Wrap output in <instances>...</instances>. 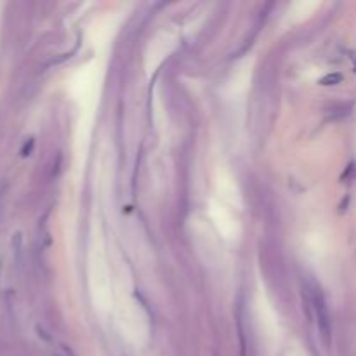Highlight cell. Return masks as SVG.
<instances>
[{"mask_svg": "<svg viewBox=\"0 0 356 356\" xmlns=\"http://www.w3.org/2000/svg\"><path fill=\"white\" fill-rule=\"evenodd\" d=\"M0 278H2V257H0Z\"/></svg>", "mask_w": 356, "mask_h": 356, "instance_id": "277c9868", "label": "cell"}, {"mask_svg": "<svg viewBox=\"0 0 356 356\" xmlns=\"http://www.w3.org/2000/svg\"><path fill=\"white\" fill-rule=\"evenodd\" d=\"M342 80V75H339V73H334V75H327L325 79L322 80L323 85H335L339 84V82Z\"/></svg>", "mask_w": 356, "mask_h": 356, "instance_id": "3957f363", "label": "cell"}, {"mask_svg": "<svg viewBox=\"0 0 356 356\" xmlns=\"http://www.w3.org/2000/svg\"><path fill=\"white\" fill-rule=\"evenodd\" d=\"M12 249H14L16 263L20 264V261H21V254H23V238H21V233H16L14 238H12Z\"/></svg>", "mask_w": 356, "mask_h": 356, "instance_id": "7a4b0ae2", "label": "cell"}, {"mask_svg": "<svg viewBox=\"0 0 356 356\" xmlns=\"http://www.w3.org/2000/svg\"><path fill=\"white\" fill-rule=\"evenodd\" d=\"M311 301H313V308L314 313H316L318 318V327L322 330V335L325 337V341H330V316H328V309L325 304V299H323V294L318 287H314L311 290Z\"/></svg>", "mask_w": 356, "mask_h": 356, "instance_id": "6da1fadb", "label": "cell"}]
</instances>
